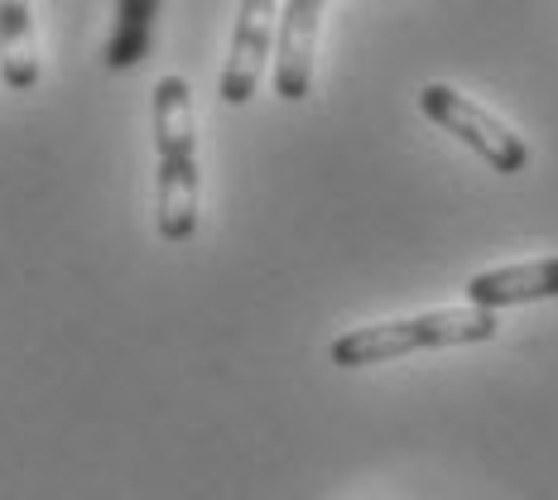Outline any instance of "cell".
<instances>
[{
    "mask_svg": "<svg viewBox=\"0 0 558 500\" xmlns=\"http://www.w3.org/2000/svg\"><path fill=\"white\" fill-rule=\"evenodd\" d=\"M558 298V255L530 265H506V270H482L468 279L472 308H515V304H544Z\"/></svg>",
    "mask_w": 558,
    "mask_h": 500,
    "instance_id": "8992f818",
    "label": "cell"
},
{
    "mask_svg": "<svg viewBox=\"0 0 558 500\" xmlns=\"http://www.w3.org/2000/svg\"><path fill=\"white\" fill-rule=\"evenodd\" d=\"M496 337V313L486 308H434L414 313V318H390L371 322V328H352L332 342V366L362 370V366H386L410 352H434V346H476Z\"/></svg>",
    "mask_w": 558,
    "mask_h": 500,
    "instance_id": "7a4b0ae2",
    "label": "cell"
},
{
    "mask_svg": "<svg viewBox=\"0 0 558 500\" xmlns=\"http://www.w3.org/2000/svg\"><path fill=\"white\" fill-rule=\"evenodd\" d=\"M418 111L428 115V121L438 125V131L458 135L468 149H476V155L486 159L496 173H520L530 164V145L525 135H515L506 121H496L486 107H476V101H468L458 87L448 83H428L424 92H418Z\"/></svg>",
    "mask_w": 558,
    "mask_h": 500,
    "instance_id": "3957f363",
    "label": "cell"
},
{
    "mask_svg": "<svg viewBox=\"0 0 558 500\" xmlns=\"http://www.w3.org/2000/svg\"><path fill=\"white\" fill-rule=\"evenodd\" d=\"M155 20H159V0H116V25H111L107 49H101V63L111 73L145 63L149 44H155Z\"/></svg>",
    "mask_w": 558,
    "mask_h": 500,
    "instance_id": "ba28073f",
    "label": "cell"
},
{
    "mask_svg": "<svg viewBox=\"0 0 558 500\" xmlns=\"http://www.w3.org/2000/svg\"><path fill=\"white\" fill-rule=\"evenodd\" d=\"M155 227L169 246L197 231V115L189 77L165 73L155 83Z\"/></svg>",
    "mask_w": 558,
    "mask_h": 500,
    "instance_id": "6da1fadb",
    "label": "cell"
},
{
    "mask_svg": "<svg viewBox=\"0 0 558 500\" xmlns=\"http://www.w3.org/2000/svg\"><path fill=\"white\" fill-rule=\"evenodd\" d=\"M323 5H328V0H284V15H279V53H275V97L279 101L308 97Z\"/></svg>",
    "mask_w": 558,
    "mask_h": 500,
    "instance_id": "5b68a950",
    "label": "cell"
},
{
    "mask_svg": "<svg viewBox=\"0 0 558 500\" xmlns=\"http://www.w3.org/2000/svg\"><path fill=\"white\" fill-rule=\"evenodd\" d=\"M279 34V10L275 0H241L236 10V34H231V53L222 68V83H217V97L227 107H246L265 77V58H270V44Z\"/></svg>",
    "mask_w": 558,
    "mask_h": 500,
    "instance_id": "277c9868",
    "label": "cell"
},
{
    "mask_svg": "<svg viewBox=\"0 0 558 500\" xmlns=\"http://www.w3.org/2000/svg\"><path fill=\"white\" fill-rule=\"evenodd\" d=\"M0 83L10 92H29L39 83V49H34L29 0H0Z\"/></svg>",
    "mask_w": 558,
    "mask_h": 500,
    "instance_id": "52a82bcc",
    "label": "cell"
}]
</instances>
